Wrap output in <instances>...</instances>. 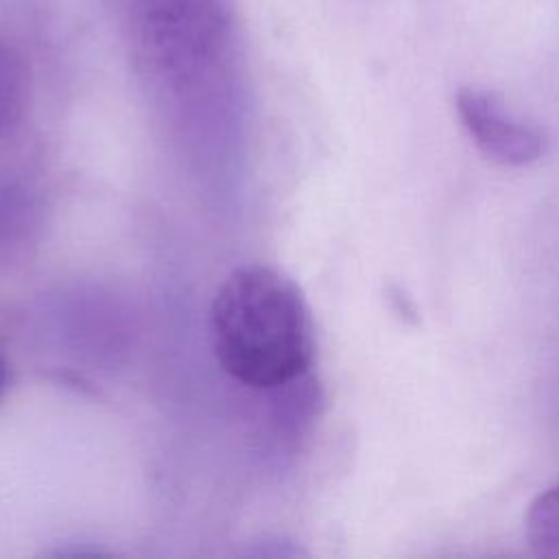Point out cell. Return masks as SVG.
Returning <instances> with one entry per match:
<instances>
[{"label":"cell","instance_id":"obj_4","mask_svg":"<svg viewBox=\"0 0 559 559\" xmlns=\"http://www.w3.org/2000/svg\"><path fill=\"white\" fill-rule=\"evenodd\" d=\"M26 105V66L22 55L0 37V138L11 133Z\"/></svg>","mask_w":559,"mask_h":559},{"label":"cell","instance_id":"obj_3","mask_svg":"<svg viewBox=\"0 0 559 559\" xmlns=\"http://www.w3.org/2000/svg\"><path fill=\"white\" fill-rule=\"evenodd\" d=\"M456 114L483 155L502 166H526L544 155V135L518 118L493 92L461 87Z\"/></svg>","mask_w":559,"mask_h":559},{"label":"cell","instance_id":"obj_6","mask_svg":"<svg viewBox=\"0 0 559 559\" xmlns=\"http://www.w3.org/2000/svg\"><path fill=\"white\" fill-rule=\"evenodd\" d=\"M7 382H9V367H7L4 349H2V345H0V402H2L4 391H7Z\"/></svg>","mask_w":559,"mask_h":559},{"label":"cell","instance_id":"obj_1","mask_svg":"<svg viewBox=\"0 0 559 559\" xmlns=\"http://www.w3.org/2000/svg\"><path fill=\"white\" fill-rule=\"evenodd\" d=\"M221 367L253 389H286L314 365V325L299 286L266 264L234 269L210 310Z\"/></svg>","mask_w":559,"mask_h":559},{"label":"cell","instance_id":"obj_5","mask_svg":"<svg viewBox=\"0 0 559 559\" xmlns=\"http://www.w3.org/2000/svg\"><path fill=\"white\" fill-rule=\"evenodd\" d=\"M528 546L544 557H559V485L539 493L524 518Z\"/></svg>","mask_w":559,"mask_h":559},{"label":"cell","instance_id":"obj_2","mask_svg":"<svg viewBox=\"0 0 559 559\" xmlns=\"http://www.w3.org/2000/svg\"><path fill=\"white\" fill-rule=\"evenodd\" d=\"M127 31L140 74L175 98L214 96L234 81V0H129Z\"/></svg>","mask_w":559,"mask_h":559}]
</instances>
